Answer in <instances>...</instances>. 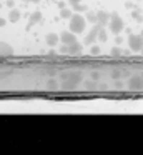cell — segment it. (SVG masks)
<instances>
[{"mask_svg":"<svg viewBox=\"0 0 143 155\" xmlns=\"http://www.w3.org/2000/svg\"><path fill=\"white\" fill-rule=\"evenodd\" d=\"M18 18H20V12L18 10H12V12H10V20H12V22H17Z\"/></svg>","mask_w":143,"mask_h":155,"instance_id":"11","label":"cell"},{"mask_svg":"<svg viewBox=\"0 0 143 155\" xmlns=\"http://www.w3.org/2000/svg\"><path fill=\"white\" fill-rule=\"evenodd\" d=\"M73 7H75V10H78V12L80 10H85V7H83L82 4H76V5H73Z\"/></svg>","mask_w":143,"mask_h":155,"instance_id":"13","label":"cell"},{"mask_svg":"<svg viewBox=\"0 0 143 155\" xmlns=\"http://www.w3.org/2000/svg\"><path fill=\"white\" fill-rule=\"evenodd\" d=\"M123 20L118 17V15H112V18H110V30L113 32V34H120V32L123 30Z\"/></svg>","mask_w":143,"mask_h":155,"instance_id":"2","label":"cell"},{"mask_svg":"<svg viewBox=\"0 0 143 155\" xmlns=\"http://www.w3.org/2000/svg\"><path fill=\"white\" fill-rule=\"evenodd\" d=\"M128 45L133 50H140L143 48V35H130L128 37Z\"/></svg>","mask_w":143,"mask_h":155,"instance_id":"3","label":"cell"},{"mask_svg":"<svg viewBox=\"0 0 143 155\" xmlns=\"http://www.w3.org/2000/svg\"><path fill=\"white\" fill-rule=\"evenodd\" d=\"M100 30H102V28H100V24H98V25H95V27L92 28V32H90V34L86 35V38H85V44H92V42L96 38V34H100Z\"/></svg>","mask_w":143,"mask_h":155,"instance_id":"5","label":"cell"},{"mask_svg":"<svg viewBox=\"0 0 143 155\" xmlns=\"http://www.w3.org/2000/svg\"><path fill=\"white\" fill-rule=\"evenodd\" d=\"M62 52H68V54H80V52H82V44L73 42L68 48H62Z\"/></svg>","mask_w":143,"mask_h":155,"instance_id":"6","label":"cell"},{"mask_svg":"<svg viewBox=\"0 0 143 155\" xmlns=\"http://www.w3.org/2000/svg\"><path fill=\"white\" fill-rule=\"evenodd\" d=\"M60 15H62L63 18H72V12H70L68 8H62V10H60Z\"/></svg>","mask_w":143,"mask_h":155,"instance_id":"12","label":"cell"},{"mask_svg":"<svg viewBox=\"0 0 143 155\" xmlns=\"http://www.w3.org/2000/svg\"><path fill=\"white\" fill-rule=\"evenodd\" d=\"M110 20V17L108 15L105 14V12H98V14H96V22H98L100 25H103V24H106V22Z\"/></svg>","mask_w":143,"mask_h":155,"instance_id":"9","label":"cell"},{"mask_svg":"<svg viewBox=\"0 0 143 155\" xmlns=\"http://www.w3.org/2000/svg\"><path fill=\"white\" fill-rule=\"evenodd\" d=\"M47 85H48V87H55V85H57V84H55V82H53V80H52V82H48V84H47Z\"/></svg>","mask_w":143,"mask_h":155,"instance_id":"16","label":"cell"},{"mask_svg":"<svg viewBox=\"0 0 143 155\" xmlns=\"http://www.w3.org/2000/svg\"><path fill=\"white\" fill-rule=\"evenodd\" d=\"M60 40L63 42V45H72L73 42H76V37H75V32H63L60 35Z\"/></svg>","mask_w":143,"mask_h":155,"instance_id":"4","label":"cell"},{"mask_svg":"<svg viewBox=\"0 0 143 155\" xmlns=\"http://www.w3.org/2000/svg\"><path fill=\"white\" fill-rule=\"evenodd\" d=\"M3 25H5V20H3V18H0V27H3Z\"/></svg>","mask_w":143,"mask_h":155,"instance_id":"17","label":"cell"},{"mask_svg":"<svg viewBox=\"0 0 143 155\" xmlns=\"http://www.w3.org/2000/svg\"><path fill=\"white\" fill-rule=\"evenodd\" d=\"M38 20H40V14H38V12H35V14H32V17H30V22H28V27H32V25H35Z\"/></svg>","mask_w":143,"mask_h":155,"instance_id":"10","label":"cell"},{"mask_svg":"<svg viewBox=\"0 0 143 155\" xmlns=\"http://www.w3.org/2000/svg\"><path fill=\"white\" fill-rule=\"evenodd\" d=\"M70 30L75 34H82L85 30V18L82 15H72L70 18Z\"/></svg>","mask_w":143,"mask_h":155,"instance_id":"1","label":"cell"},{"mask_svg":"<svg viewBox=\"0 0 143 155\" xmlns=\"http://www.w3.org/2000/svg\"><path fill=\"white\" fill-rule=\"evenodd\" d=\"M100 40H106V35L103 30H100Z\"/></svg>","mask_w":143,"mask_h":155,"instance_id":"14","label":"cell"},{"mask_svg":"<svg viewBox=\"0 0 143 155\" xmlns=\"http://www.w3.org/2000/svg\"><path fill=\"white\" fill-rule=\"evenodd\" d=\"M130 87L132 88H141L143 87V78L141 77H133L130 80Z\"/></svg>","mask_w":143,"mask_h":155,"instance_id":"7","label":"cell"},{"mask_svg":"<svg viewBox=\"0 0 143 155\" xmlns=\"http://www.w3.org/2000/svg\"><path fill=\"white\" fill-rule=\"evenodd\" d=\"M68 2H70V4H72V5H76V4H80L82 0H68Z\"/></svg>","mask_w":143,"mask_h":155,"instance_id":"15","label":"cell"},{"mask_svg":"<svg viewBox=\"0 0 143 155\" xmlns=\"http://www.w3.org/2000/svg\"><path fill=\"white\" fill-rule=\"evenodd\" d=\"M58 40H60V37L57 34H48V35H47V44L52 45V47L58 44Z\"/></svg>","mask_w":143,"mask_h":155,"instance_id":"8","label":"cell"},{"mask_svg":"<svg viewBox=\"0 0 143 155\" xmlns=\"http://www.w3.org/2000/svg\"><path fill=\"white\" fill-rule=\"evenodd\" d=\"M27 2H38V0H27Z\"/></svg>","mask_w":143,"mask_h":155,"instance_id":"18","label":"cell"}]
</instances>
